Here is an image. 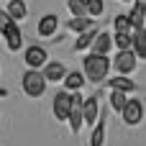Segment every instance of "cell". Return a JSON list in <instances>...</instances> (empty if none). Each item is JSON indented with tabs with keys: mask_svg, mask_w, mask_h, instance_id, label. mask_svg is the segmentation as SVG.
<instances>
[{
	"mask_svg": "<svg viewBox=\"0 0 146 146\" xmlns=\"http://www.w3.org/2000/svg\"><path fill=\"white\" fill-rule=\"evenodd\" d=\"M110 67H113V62H110L105 54H95V51H90V54L85 56V62H82V72H85V77H87L90 82H95V85L108 80Z\"/></svg>",
	"mask_w": 146,
	"mask_h": 146,
	"instance_id": "obj_1",
	"label": "cell"
},
{
	"mask_svg": "<svg viewBox=\"0 0 146 146\" xmlns=\"http://www.w3.org/2000/svg\"><path fill=\"white\" fill-rule=\"evenodd\" d=\"M46 77H44V72L41 69H28L26 74H23V80H21V87H23V92L28 95V98H41L44 92H46Z\"/></svg>",
	"mask_w": 146,
	"mask_h": 146,
	"instance_id": "obj_2",
	"label": "cell"
},
{
	"mask_svg": "<svg viewBox=\"0 0 146 146\" xmlns=\"http://www.w3.org/2000/svg\"><path fill=\"white\" fill-rule=\"evenodd\" d=\"M136 64H139V56H136L133 49H123V51H118L115 59H113V69H115L118 74H133V72H136Z\"/></svg>",
	"mask_w": 146,
	"mask_h": 146,
	"instance_id": "obj_3",
	"label": "cell"
},
{
	"mask_svg": "<svg viewBox=\"0 0 146 146\" xmlns=\"http://www.w3.org/2000/svg\"><path fill=\"white\" fill-rule=\"evenodd\" d=\"M72 103H74V92H69V90H59L54 95V115H56V121H69Z\"/></svg>",
	"mask_w": 146,
	"mask_h": 146,
	"instance_id": "obj_4",
	"label": "cell"
},
{
	"mask_svg": "<svg viewBox=\"0 0 146 146\" xmlns=\"http://www.w3.org/2000/svg\"><path fill=\"white\" fill-rule=\"evenodd\" d=\"M121 118H123V123L126 126H139L141 121H144V103L141 100H128V105L121 110Z\"/></svg>",
	"mask_w": 146,
	"mask_h": 146,
	"instance_id": "obj_5",
	"label": "cell"
},
{
	"mask_svg": "<svg viewBox=\"0 0 146 146\" xmlns=\"http://www.w3.org/2000/svg\"><path fill=\"white\" fill-rule=\"evenodd\" d=\"M85 126V100L80 95V90L74 92V103H72V113H69V128L74 133H80V128Z\"/></svg>",
	"mask_w": 146,
	"mask_h": 146,
	"instance_id": "obj_6",
	"label": "cell"
},
{
	"mask_svg": "<svg viewBox=\"0 0 146 146\" xmlns=\"http://www.w3.org/2000/svg\"><path fill=\"white\" fill-rule=\"evenodd\" d=\"M23 59H26V64H28V69H41V67H46V49L44 46H28L26 49V54H23Z\"/></svg>",
	"mask_w": 146,
	"mask_h": 146,
	"instance_id": "obj_7",
	"label": "cell"
},
{
	"mask_svg": "<svg viewBox=\"0 0 146 146\" xmlns=\"http://www.w3.org/2000/svg\"><path fill=\"white\" fill-rule=\"evenodd\" d=\"M41 72H44V77H46L49 82H64V77L69 74V69H67L62 62H46V67H44Z\"/></svg>",
	"mask_w": 146,
	"mask_h": 146,
	"instance_id": "obj_8",
	"label": "cell"
},
{
	"mask_svg": "<svg viewBox=\"0 0 146 146\" xmlns=\"http://www.w3.org/2000/svg\"><path fill=\"white\" fill-rule=\"evenodd\" d=\"M56 28H59V18H56L54 13H46V15L38 21V26H36L38 36H44V38H51V36L56 33Z\"/></svg>",
	"mask_w": 146,
	"mask_h": 146,
	"instance_id": "obj_9",
	"label": "cell"
},
{
	"mask_svg": "<svg viewBox=\"0 0 146 146\" xmlns=\"http://www.w3.org/2000/svg\"><path fill=\"white\" fill-rule=\"evenodd\" d=\"M100 98L92 95V98H85V123L87 126H95L100 118Z\"/></svg>",
	"mask_w": 146,
	"mask_h": 146,
	"instance_id": "obj_10",
	"label": "cell"
},
{
	"mask_svg": "<svg viewBox=\"0 0 146 146\" xmlns=\"http://www.w3.org/2000/svg\"><path fill=\"white\" fill-rule=\"evenodd\" d=\"M108 90H121V92H133L139 90V85L128 77V74H115L113 80H108Z\"/></svg>",
	"mask_w": 146,
	"mask_h": 146,
	"instance_id": "obj_11",
	"label": "cell"
},
{
	"mask_svg": "<svg viewBox=\"0 0 146 146\" xmlns=\"http://www.w3.org/2000/svg\"><path fill=\"white\" fill-rule=\"evenodd\" d=\"M113 44H115V41H113V36H110V33H105V31H100V33L95 36V41H92V46H90V49H92L95 54H105V56H108V54H110V49H113Z\"/></svg>",
	"mask_w": 146,
	"mask_h": 146,
	"instance_id": "obj_12",
	"label": "cell"
},
{
	"mask_svg": "<svg viewBox=\"0 0 146 146\" xmlns=\"http://www.w3.org/2000/svg\"><path fill=\"white\" fill-rule=\"evenodd\" d=\"M67 28H69L72 33H85V31L95 28V21H92V15H85V18H77V15H72V18L67 21Z\"/></svg>",
	"mask_w": 146,
	"mask_h": 146,
	"instance_id": "obj_13",
	"label": "cell"
},
{
	"mask_svg": "<svg viewBox=\"0 0 146 146\" xmlns=\"http://www.w3.org/2000/svg\"><path fill=\"white\" fill-rule=\"evenodd\" d=\"M85 82H87L85 72H80V69H69V74L64 77V90L77 92V90H82V85H85Z\"/></svg>",
	"mask_w": 146,
	"mask_h": 146,
	"instance_id": "obj_14",
	"label": "cell"
},
{
	"mask_svg": "<svg viewBox=\"0 0 146 146\" xmlns=\"http://www.w3.org/2000/svg\"><path fill=\"white\" fill-rule=\"evenodd\" d=\"M133 51L139 59H146V26L133 31Z\"/></svg>",
	"mask_w": 146,
	"mask_h": 146,
	"instance_id": "obj_15",
	"label": "cell"
},
{
	"mask_svg": "<svg viewBox=\"0 0 146 146\" xmlns=\"http://www.w3.org/2000/svg\"><path fill=\"white\" fill-rule=\"evenodd\" d=\"M98 33H100V31H98V26H95V28H90V31H85V33H77V44H74V49H77V51H85V49H90Z\"/></svg>",
	"mask_w": 146,
	"mask_h": 146,
	"instance_id": "obj_16",
	"label": "cell"
},
{
	"mask_svg": "<svg viewBox=\"0 0 146 146\" xmlns=\"http://www.w3.org/2000/svg\"><path fill=\"white\" fill-rule=\"evenodd\" d=\"M128 18H131L133 31H136V28H144V26H146V8H141V5H133V8L128 10Z\"/></svg>",
	"mask_w": 146,
	"mask_h": 146,
	"instance_id": "obj_17",
	"label": "cell"
},
{
	"mask_svg": "<svg viewBox=\"0 0 146 146\" xmlns=\"http://www.w3.org/2000/svg\"><path fill=\"white\" fill-rule=\"evenodd\" d=\"M5 10H8L15 21H23V18L28 15V8H26V3H23V0H10V3L5 5Z\"/></svg>",
	"mask_w": 146,
	"mask_h": 146,
	"instance_id": "obj_18",
	"label": "cell"
},
{
	"mask_svg": "<svg viewBox=\"0 0 146 146\" xmlns=\"http://www.w3.org/2000/svg\"><path fill=\"white\" fill-rule=\"evenodd\" d=\"M67 8H69V13L77 15V18L90 15V5H87V0H67Z\"/></svg>",
	"mask_w": 146,
	"mask_h": 146,
	"instance_id": "obj_19",
	"label": "cell"
},
{
	"mask_svg": "<svg viewBox=\"0 0 146 146\" xmlns=\"http://www.w3.org/2000/svg\"><path fill=\"white\" fill-rule=\"evenodd\" d=\"M128 92H121V90H110V105H113V110H123L126 105H128Z\"/></svg>",
	"mask_w": 146,
	"mask_h": 146,
	"instance_id": "obj_20",
	"label": "cell"
},
{
	"mask_svg": "<svg viewBox=\"0 0 146 146\" xmlns=\"http://www.w3.org/2000/svg\"><path fill=\"white\" fill-rule=\"evenodd\" d=\"M105 141V118H100L92 128V136H90V146H103Z\"/></svg>",
	"mask_w": 146,
	"mask_h": 146,
	"instance_id": "obj_21",
	"label": "cell"
},
{
	"mask_svg": "<svg viewBox=\"0 0 146 146\" xmlns=\"http://www.w3.org/2000/svg\"><path fill=\"white\" fill-rule=\"evenodd\" d=\"M113 28H115V33H133V26H131L128 13L126 15H115L113 18Z\"/></svg>",
	"mask_w": 146,
	"mask_h": 146,
	"instance_id": "obj_22",
	"label": "cell"
},
{
	"mask_svg": "<svg viewBox=\"0 0 146 146\" xmlns=\"http://www.w3.org/2000/svg\"><path fill=\"white\" fill-rule=\"evenodd\" d=\"M21 44H23V36H21V28L15 26V28L5 36V46H8V51H18Z\"/></svg>",
	"mask_w": 146,
	"mask_h": 146,
	"instance_id": "obj_23",
	"label": "cell"
},
{
	"mask_svg": "<svg viewBox=\"0 0 146 146\" xmlns=\"http://www.w3.org/2000/svg\"><path fill=\"white\" fill-rule=\"evenodd\" d=\"M15 23H18V21H15L8 10H0V36H8V33L15 28Z\"/></svg>",
	"mask_w": 146,
	"mask_h": 146,
	"instance_id": "obj_24",
	"label": "cell"
},
{
	"mask_svg": "<svg viewBox=\"0 0 146 146\" xmlns=\"http://www.w3.org/2000/svg\"><path fill=\"white\" fill-rule=\"evenodd\" d=\"M113 41H115L118 51H123V49H133V33H113Z\"/></svg>",
	"mask_w": 146,
	"mask_h": 146,
	"instance_id": "obj_25",
	"label": "cell"
},
{
	"mask_svg": "<svg viewBox=\"0 0 146 146\" xmlns=\"http://www.w3.org/2000/svg\"><path fill=\"white\" fill-rule=\"evenodd\" d=\"M87 5H90V15L92 18H100L105 13V3L103 0H87Z\"/></svg>",
	"mask_w": 146,
	"mask_h": 146,
	"instance_id": "obj_26",
	"label": "cell"
},
{
	"mask_svg": "<svg viewBox=\"0 0 146 146\" xmlns=\"http://www.w3.org/2000/svg\"><path fill=\"white\" fill-rule=\"evenodd\" d=\"M123 3H133V0H123Z\"/></svg>",
	"mask_w": 146,
	"mask_h": 146,
	"instance_id": "obj_27",
	"label": "cell"
}]
</instances>
